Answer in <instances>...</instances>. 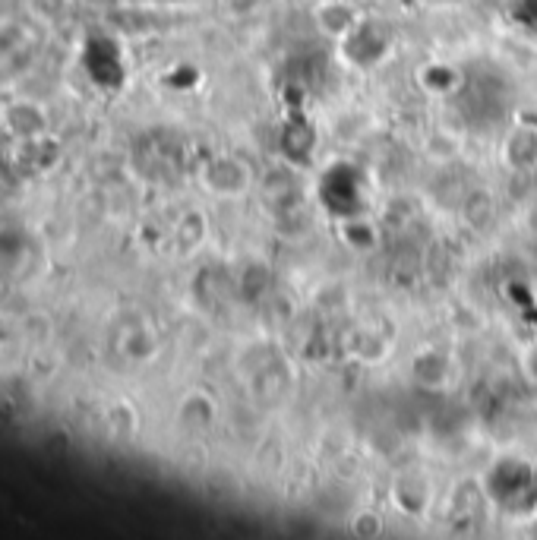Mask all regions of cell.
I'll return each instance as SVG.
<instances>
[{"instance_id": "6da1fadb", "label": "cell", "mask_w": 537, "mask_h": 540, "mask_svg": "<svg viewBox=\"0 0 537 540\" xmlns=\"http://www.w3.org/2000/svg\"><path fill=\"white\" fill-rule=\"evenodd\" d=\"M316 23H320L323 32L342 38V35L357 29V13L351 4H345V0H329V4H323L320 10H316Z\"/></svg>"}, {"instance_id": "7a4b0ae2", "label": "cell", "mask_w": 537, "mask_h": 540, "mask_svg": "<svg viewBox=\"0 0 537 540\" xmlns=\"http://www.w3.org/2000/svg\"><path fill=\"white\" fill-rule=\"evenodd\" d=\"M222 7L234 16H244V13H253L260 7V0H222Z\"/></svg>"}]
</instances>
